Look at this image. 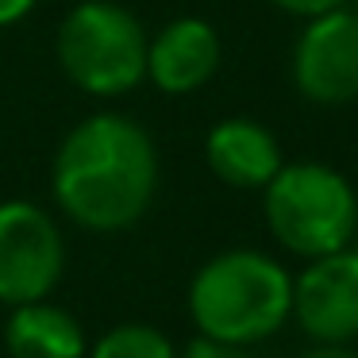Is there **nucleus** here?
Segmentation results:
<instances>
[{"label":"nucleus","mask_w":358,"mask_h":358,"mask_svg":"<svg viewBox=\"0 0 358 358\" xmlns=\"http://www.w3.org/2000/svg\"><path fill=\"white\" fill-rule=\"evenodd\" d=\"M55 201L89 231H124L147 216L158 189V150L147 127L93 112L70 127L50 170Z\"/></svg>","instance_id":"nucleus-1"},{"label":"nucleus","mask_w":358,"mask_h":358,"mask_svg":"<svg viewBox=\"0 0 358 358\" xmlns=\"http://www.w3.org/2000/svg\"><path fill=\"white\" fill-rule=\"evenodd\" d=\"M189 316L204 339L255 347L293 316V273L262 250H224L189 281Z\"/></svg>","instance_id":"nucleus-2"},{"label":"nucleus","mask_w":358,"mask_h":358,"mask_svg":"<svg viewBox=\"0 0 358 358\" xmlns=\"http://www.w3.org/2000/svg\"><path fill=\"white\" fill-rule=\"evenodd\" d=\"M270 235L301 258L350 247L358 231V196L339 170L324 162H285L262 189Z\"/></svg>","instance_id":"nucleus-3"},{"label":"nucleus","mask_w":358,"mask_h":358,"mask_svg":"<svg viewBox=\"0 0 358 358\" xmlns=\"http://www.w3.org/2000/svg\"><path fill=\"white\" fill-rule=\"evenodd\" d=\"M147 31L116 0H81L58 27V66L93 96L131 93L147 78Z\"/></svg>","instance_id":"nucleus-4"},{"label":"nucleus","mask_w":358,"mask_h":358,"mask_svg":"<svg viewBox=\"0 0 358 358\" xmlns=\"http://www.w3.org/2000/svg\"><path fill=\"white\" fill-rule=\"evenodd\" d=\"M66 270L55 216L31 201H0V304L47 301Z\"/></svg>","instance_id":"nucleus-5"},{"label":"nucleus","mask_w":358,"mask_h":358,"mask_svg":"<svg viewBox=\"0 0 358 358\" xmlns=\"http://www.w3.org/2000/svg\"><path fill=\"white\" fill-rule=\"evenodd\" d=\"M293 85L327 108L358 101V16L347 4L304 24L293 47Z\"/></svg>","instance_id":"nucleus-6"},{"label":"nucleus","mask_w":358,"mask_h":358,"mask_svg":"<svg viewBox=\"0 0 358 358\" xmlns=\"http://www.w3.org/2000/svg\"><path fill=\"white\" fill-rule=\"evenodd\" d=\"M293 320L312 343L358 339V250L308 258L293 278Z\"/></svg>","instance_id":"nucleus-7"},{"label":"nucleus","mask_w":358,"mask_h":358,"mask_svg":"<svg viewBox=\"0 0 358 358\" xmlns=\"http://www.w3.org/2000/svg\"><path fill=\"white\" fill-rule=\"evenodd\" d=\"M220 70V35L208 20H170L147 43V78L166 96H189Z\"/></svg>","instance_id":"nucleus-8"},{"label":"nucleus","mask_w":358,"mask_h":358,"mask_svg":"<svg viewBox=\"0 0 358 358\" xmlns=\"http://www.w3.org/2000/svg\"><path fill=\"white\" fill-rule=\"evenodd\" d=\"M204 158L212 173L231 189H266V181L285 166L278 135L247 116L220 120L204 139Z\"/></svg>","instance_id":"nucleus-9"},{"label":"nucleus","mask_w":358,"mask_h":358,"mask_svg":"<svg viewBox=\"0 0 358 358\" xmlns=\"http://www.w3.org/2000/svg\"><path fill=\"white\" fill-rule=\"evenodd\" d=\"M8 358H85L89 343L81 324L50 301L16 304L4 324Z\"/></svg>","instance_id":"nucleus-10"},{"label":"nucleus","mask_w":358,"mask_h":358,"mask_svg":"<svg viewBox=\"0 0 358 358\" xmlns=\"http://www.w3.org/2000/svg\"><path fill=\"white\" fill-rule=\"evenodd\" d=\"M85 358H178V347L150 324H120L108 327Z\"/></svg>","instance_id":"nucleus-11"},{"label":"nucleus","mask_w":358,"mask_h":358,"mask_svg":"<svg viewBox=\"0 0 358 358\" xmlns=\"http://www.w3.org/2000/svg\"><path fill=\"white\" fill-rule=\"evenodd\" d=\"M178 358H255L247 347H227V343H216V339H193L185 350H178Z\"/></svg>","instance_id":"nucleus-12"},{"label":"nucleus","mask_w":358,"mask_h":358,"mask_svg":"<svg viewBox=\"0 0 358 358\" xmlns=\"http://www.w3.org/2000/svg\"><path fill=\"white\" fill-rule=\"evenodd\" d=\"M270 4H278V8L289 12V16L312 20V16H324V12H331V8H343L347 0H270Z\"/></svg>","instance_id":"nucleus-13"},{"label":"nucleus","mask_w":358,"mask_h":358,"mask_svg":"<svg viewBox=\"0 0 358 358\" xmlns=\"http://www.w3.org/2000/svg\"><path fill=\"white\" fill-rule=\"evenodd\" d=\"M35 8V0H0V27H12Z\"/></svg>","instance_id":"nucleus-14"},{"label":"nucleus","mask_w":358,"mask_h":358,"mask_svg":"<svg viewBox=\"0 0 358 358\" xmlns=\"http://www.w3.org/2000/svg\"><path fill=\"white\" fill-rule=\"evenodd\" d=\"M301 358H358V350H350L347 343H312Z\"/></svg>","instance_id":"nucleus-15"},{"label":"nucleus","mask_w":358,"mask_h":358,"mask_svg":"<svg viewBox=\"0 0 358 358\" xmlns=\"http://www.w3.org/2000/svg\"><path fill=\"white\" fill-rule=\"evenodd\" d=\"M347 4H350V12H355V16H358V0H347Z\"/></svg>","instance_id":"nucleus-16"}]
</instances>
